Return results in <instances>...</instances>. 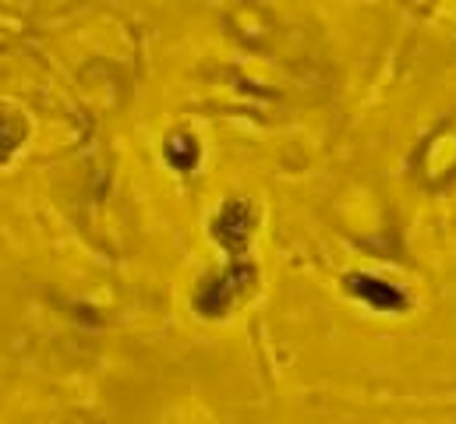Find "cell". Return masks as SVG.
<instances>
[{
    "instance_id": "obj_1",
    "label": "cell",
    "mask_w": 456,
    "mask_h": 424,
    "mask_svg": "<svg viewBox=\"0 0 456 424\" xmlns=\"http://www.w3.org/2000/svg\"><path fill=\"white\" fill-rule=\"evenodd\" d=\"M255 280V269L251 265H233L227 276H220L216 283H209L202 294H199V308L206 315H224L230 308V301Z\"/></svg>"
},
{
    "instance_id": "obj_2",
    "label": "cell",
    "mask_w": 456,
    "mask_h": 424,
    "mask_svg": "<svg viewBox=\"0 0 456 424\" xmlns=\"http://www.w3.org/2000/svg\"><path fill=\"white\" fill-rule=\"evenodd\" d=\"M346 290H350L354 298L368 301V305L379 308V312H400V308H407L403 290H396L393 283L375 280V276H350V280H346Z\"/></svg>"
},
{
    "instance_id": "obj_3",
    "label": "cell",
    "mask_w": 456,
    "mask_h": 424,
    "mask_svg": "<svg viewBox=\"0 0 456 424\" xmlns=\"http://www.w3.org/2000/svg\"><path fill=\"white\" fill-rule=\"evenodd\" d=\"M213 233L220 237V244L233 251V255H240L244 251V244H248V233H251V212L244 202H230L227 209L220 212V219L213 223Z\"/></svg>"
},
{
    "instance_id": "obj_4",
    "label": "cell",
    "mask_w": 456,
    "mask_h": 424,
    "mask_svg": "<svg viewBox=\"0 0 456 424\" xmlns=\"http://www.w3.org/2000/svg\"><path fill=\"white\" fill-rule=\"evenodd\" d=\"M21 135H25L21 120H18L14 113H7V110H0V163H7V159L18 152Z\"/></svg>"
},
{
    "instance_id": "obj_5",
    "label": "cell",
    "mask_w": 456,
    "mask_h": 424,
    "mask_svg": "<svg viewBox=\"0 0 456 424\" xmlns=\"http://www.w3.org/2000/svg\"><path fill=\"white\" fill-rule=\"evenodd\" d=\"M167 159H170L177 170H191L195 159H199V145H195V138L174 135V138L167 142Z\"/></svg>"
}]
</instances>
